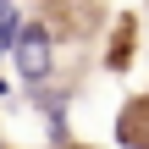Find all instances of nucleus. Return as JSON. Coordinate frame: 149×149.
Wrapping results in <instances>:
<instances>
[{
	"label": "nucleus",
	"instance_id": "obj_3",
	"mask_svg": "<svg viewBox=\"0 0 149 149\" xmlns=\"http://www.w3.org/2000/svg\"><path fill=\"white\" fill-rule=\"evenodd\" d=\"M6 94H11V83H6V77H0V100H6Z\"/></svg>",
	"mask_w": 149,
	"mask_h": 149
},
{
	"label": "nucleus",
	"instance_id": "obj_4",
	"mask_svg": "<svg viewBox=\"0 0 149 149\" xmlns=\"http://www.w3.org/2000/svg\"><path fill=\"white\" fill-rule=\"evenodd\" d=\"M6 11H11V0H0V17H6Z\"/></svg>",
	"mask_w": 149,
	"mask_h": 149
},
{
	"label": "nucleus",
	"instance_id": "obj_1",
	"mask_svg": "<svg viewBox=\"0 0 149 149\" xmlns=\"http://www.w3.org/2000/svg\"><path fill=\"white\" fill-rule=\"evenodd\" d=\"M11 55H17V72H22V83H44V77H50V28H39V22H22V33H17Z\"/></svg>",
	"mask_w": 149,
	"mask_h": 149
},
{
	"label": "nucleus",
	"instance_id": "obj_2",
	"mask_svg": "<svg viewBox=\"0 0 149 149\" xmlns=\"http://www.w3.org/2000/svg\"><path fill=\"white\" fill-rule=\"evenodd\" d=\"M17 33H22V17H17V11H6V17H0V44L11 50V44H17Z\"/></svg>",
	"mask_w": 149,
	"mask_h": 149
},
{
	"label": "nucleus",
	"instance_id": "obj_5",
	"mask_svg": "<svg viewBox=\"0 0 149 149\" xmlns=\"http://www.w3.org/2000/svg\"><path fill=\"white\" fill-rule=\"evenodd\" d=\"M6 55H11V50H6V44H0V61H6Z\"/></svg>",
	"mask_w": 149,
	"mask_h": 149
},
{
	"label": "nucleus",
	"instance_id": "obj_6",
	"mask_svg": "<svg viewBox=\"0 0 149 149\" xmlns=\"http://www.w3.org/2000/svg\"><path fill=\"white\" fill-rule=\"evenodd\" d=\"M0 149H6V144H0Z\"/></svg>",
	"mask_w": 149,
	"mask_h": 149
}]
</instances>
